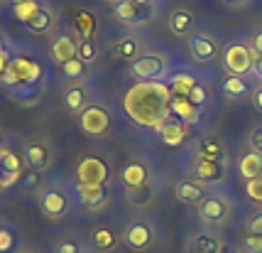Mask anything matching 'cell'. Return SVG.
I'll return each mask as SVG.
<instances>
[{"label": "cell", "instance_id": "cell-35", "mask_svg": "<svg viewBox=\"0 0 262 253\" xmlns=\"http://www.w3.org/2000/svg\"><path fill=\"white\" fill-rule=\"evenodd\" d=\"M96 57H98V47H96V42L93 40H81L79 42V59L83 62V64H91V62H96Z\"/></svg>", "mask_w": 262, "mask_h": 253}, {"label": "cell", "instance_id": "cell-25", "mask_svg": "<svg viewBox=\"0 0 262 253\" xmlns=\"http://www.w3.org/2000/svg\"><path fill=\"white\" fill-rule=\"evenodd\" d=\"M125 199L133 209H149L155 204V189L149 184L135 187V189H125Z\"/></svg>", "mask_w": 262, "mask_h": 253}, {"label": "cell", "instance_id": "cell-37", "mask_svg": "<svg viewBox=\"0 0 262 253\" xmlns=\"http://www.w3.org/2000/svg\"><path fill=\"white\" fill-rule=\"evenodd\" d=\"M189 99H191V104L194 106H206V101H208V91H206L204 84H196L194 89H191V93H189Z\"/></svg>", "mask_w": 262, "mask_h": 253}, {"label": "cell", "instance_id": "cell-43", "mask_svg": "<svg viewBox=\"0 0 262 253\" xmlns=\"http://www.w3.org/2000/svg\"><path fill=\"white\" fill-rule=\"evenodd\" d=\"M54 253H81V246L79 243H74V241H61Z\"/></svg>", "mask_w": 262, "mask_h": 253}, {"label": "cell", "instance_id": "cell-26", "mask_svg": "<svg viewBox=\"0 0 262 253\" xmlns=\"http://www.w3.org/2000/svg\"><path fill=\"white\" fill-rule=\"evenodd\" d=\"M140 49H142L140 40H135V37H120L113 47V54L118 59H125V62H135L140 57Z\"/></svg>", "mask_w": 262, "mask_h": 253}, {"label": "cell", "instance_id": "cell-21", "mask_svg": "<svg viewBox=\"0 0 262 253\" xmlns=\"http://www.w3.org/2000/svg\"><path fill=\"white\" fill-rule=\"evenodd\" d=\"M89 104H91L89 101V89L83 84H74L64 91V108L69 113H81Z\"/></svg>", "mask_w": 262, "mask_h": 253}, {"label": "cell", "instance_id": "cell-22", "mask_svg": "<svg viewBox=\"0 0 262 253\" xmlns=\"http://www.w3.org/2000/svg\"><path fill=\"white\" fill-rule=\"evenodd\" d=\"M238 174L245 180V182H250L255 177H262V155L260 152H245V155H240L238 160Z\"/></svg>", "mask_w": 262, "mask_h": 253}, {"label": "cell", "instance_id": "cell-33", "mask_svg": "<svg viewBox=\"0 0 262 253\" xmlns=\"http://www.w3.org/2000/svg\"><path fill=\"white\" fill-rule=\"evenodd\" d=\"M42 8H45V5H42L39 0H25L23 5H17V8H12V12H15V17H17L20 23H23V25H27V23H30V20H32V17H34V15H37V12L42 10Z\"/></svg>", "mask_w": 262, "mask_h": 253}, {"label": "cell", "instance_id": "cell-39", "mask_svg": "<svg viewBox=\"0 0 262 253\" xmlns=\"http://www.w3.org/2000/svg\"><path fill=\"white\" fill-rule=\"evenodd\" d=\"M243 246L248 248L250 253H262V236H255V233H248Z\"/></svg>", "mask_w": 262, "mask_h": 253}, {"label": "cell", "instance_id": "cell-9", "mask_svg": "<svg viewBox=\"0 0 262 253\" xmlns=\"http://www.w3.org/2000/svg\"><path fill=\"white\" fill-rule=\"evenodd\" d=\"M189 52L199 64H213L221 57V45L206 32H194L189 37Z\"/></svg>", "mask_w": 262, "mask_h": 253}, {"label": "cell", "instance_id": "cell-6", "mask_svg": "<svg viewBox=\"0 0 262 253\" xmlns=\"http://www.w3.org/2000/svg\"><path fill=\"white\" fill-rule=\"evenodd\" d=\"M230 214H233V202L226 194L208 192L206 199L199 204V219L206 226H223L230 219Z\"/></svg>", "mask_w": 262, "mask_h": 253}, {"label": "cell", "instance_id": "cell-1", "mask_svg": "<svg viewBox=\"0 0 262 253\" xmlns=\"http://www.w3.org/2000/svg\"><path fill=\"white\" fill-rule=\"evenodd\" d=\"M123 111L137 128L160 130L171 118V91L162 81H137L123 96Z\"/></svg>", "mask_w": 262, "mask_h": 253}, {"label": "cell", "instance_id": "cell-5", "mask_svg": "<svg viewBox=\"0 0 262 253\" xmlns=\"http://www.w3.org/2000/svg\"><path fill=\"white\" fill-rule=\"evenodd\" d=\"M120 239H123L125 248H130V251H135V253H145L157 243V231H155V226L149 221L135 219V221H130L125 226Z\"/></svg>", "mask_w": 262, "mask_h": 253}, {"label": "cell", "instance_id": "cell-56", "mask_svg": "<svg viewBox=\"0 0 262 253\" xmlns=\"http://www.w3.org/2000/svg\"><path fill=\"white\" fill-rule=\"evenodd\" d=\"M0 145H3V135H0Z\"/></svg>", "mask_w": 262, "mask_h": 253}, {"label": "cell", "instance_id": "cell-55", "mask_svg": "<svg viewBox=\"0 0 262 253\" xmlns=\"http://www.w3.org/2000/svg\"><path fill=\"white\" fill-rule=\"evenodd\" d=\"M0 49H5V47H3V40H0Z\"/></svg>", "mask_w": 262, "mask_h": 253}, {"label": "cell", "instance_id": "cell-8", "mask_svg": "<svg viewBox=\"0 0 262 253\" xmlns=\"http://www.w3.org/2000/svg\"><path fill=\"white\" fill-rule=\"evenodd\" d=\"M257 54L250 49V45H228L223 52V69L230 76H248L252 74Z\"/></svg>", "mask_w": 262, "mask_h": 253}, {"label": "cell", "instance_id": "cell-50", "mask_svg": "<svg viewBox=\"0 0 262 253\" xmlns=\"http://www.w3.org/2000/svg\"><path fill=\"white\" fill-rule=\"evenodd\" d=\"M0 189H5V177H3V170H0Z\"/></svg>", "mask_w": 262, "mask_h": 253}, {"label": "cell", "instance_id": "cell-11", "mask_svg": "<svg viewBox=\"0 0 262 253\" xmlns=\"http://www.w3.org/2000/svg\"><path fill=\"white\" fill-rule=\"evenodd\" d=\"M76 197H79V204L89 211H101L108 199H111V192H108V184H76Z\"/></svg>", "mask_w": 262, "mask_h": 253}, {"label": "cell", "instance_id": "cell-3", "mask_svg": "<svg viewBox=\"0 0 262 253\" xmlns=\"http://www.w3.org/2000/svg\"><path fill=\"white\" fill-rule=\"evenodd\" d=\"M111 126H113V115H111V111L103 104H89L79 113V128L86 135H91V138L108 135Z\"/></svg>", "mask_w": 262, "mask_h": 253}, {"label": "cell", "instance_id": "cell-29", "mask_svg": "<svg viewBox=\"0 0 262 253\" xmlns=\"http://www.w3.org/2000/svg\"><path fill=\"white\" fill-rule=\"evenodd\" d=\"M196 84H199V81H196L191 74H186V71H177V74H171L169 79H167L169 91L171 93H184V96H189Z\"/></svg>", "mask_w": 262, "mask_h": 253}, {"label": "cell", "instance_id": "cell-34", "mask_svg": "<svg viewBox=\"0 0 262 253\" xmlns=\"http://www.w3.org/2000/svg\"><path fill=\"white\" fill-rule=\"evenodd\" d=\"M61 74H64L67 79L79 81V79H83V76H86V64L76 57V59H71V62H67V64H61Z\"/></svg>", "mask_w": 262, "mask_h": 253}, {"label": "cell", "instance_id": "cell-18", "mask_svg": "<svg viewBox=\"0 0 262 253\" xmlns=\"http://www.w3.org/2000/svg\"><path fill=\"white\" fill-rule=\"evenodd\" d=\"M226 243L218 233H211V231H201V233H194L191 241L186 246L189 253H223Z\"/></svg>", "mask_w": 262, "mask_h": 253}, {"label": "cell", "instance_id": "cell-51", "mask_svg": "<svg viewBox=\"0 0 262 253\" xmlns=\"http://www.w3.org/2000/svg\"><path fill=\"white\" fill-rule=\"evenodd\" d=\"M133 3H137V5H147V3H152V0H133Z\"/></svg>", "mask_w": 262, "mask_h": 253}, {"label": "cell", "instance_id": "cell-2", "mask_svg": "<svg viewBox=\"0 0 262 253\" xmlns=\"http://www.w3.org/2000/svg\"><path fill=\"white\" fill-rule=\"evenodd\" d=\"M130 76L135 81H164L169 76V62L167 57H162V54H155V52H149V54H140V57L130 64Z\"/></svg>", "mask_w": 262, "mask_h": 253}, {"label": "cell", "instance_id": "cell-4", "mask_svg": "<svg viewBox=\"0 0 262 253\" xmlns=\"http://www.w3.org/2000/svg\"><path fill=\"white\" fill-rule=\"evenodd\" d=\"M111 174H113L111 165L96 152L81 155L79 165H76V180H79L76 184H108Z\"/></svg>", "mask_w": 262, "mask_h": 253}, {"label": "cell", "instance_id": "cell-49", "mask_svg": "<svg viewBox=\"0 0 262 253\" xmlns=\"http://www.w3.org/2000/svg\"><path fill=\"white\" fill-rule=\"evenodd\" d=\"M223 253H243L240 248H223Z\"/></svg>", "mask_w": 262, "mask_h": 253}, {"label": "cell", "instance_id": "cell-19", "mask_svg": "<svg viewBox=\"0 0 262 253\" xmlns=\"http://www.w3.org/2000/svg\"><path fill=\"white\" fill-rule=\"evenodd\" d=\"M49 162H52V155H49L47 145H42V143H27L25 145V165L30 170L42 172V170L49 167Z\"/></svg>", "mask_w": 262, "mask_h": 253}, {"label": "cell", "instance_id": "cell-54", "mask_svg": "<svg viewBox=\"0 0 262 253\" xmlns=\"http://www.w3.org/2000/svg\"><path fill=\"white\" fill-rule=\"evenodd\" d=\"M23 253H39V251H23Z\"/></svg>", "mask_w": 262, "mask_h": 253}, {"label": "cell", "instance_id": "cell-57", "mask_svg": "<svg viewBox=\"0 0 262 253\" xmlns=\"http://www.w3.org/2000/svg\"><path fill=\"white\" fill-rule=\"evenodd\" d=\"M0 3H3V0H0Z\"/></svg>", "mask_w": 262, "mask_h": 253}, {"label": "cell", "instance_id": "cell-36", "mask_svg": "<svg viewBox=\"0 0 262 253\" xmlns=\"http://www.w3.org/2000/svg\"><path fill=\"white\" fill-rule=\"evenodd\" d=\"M245 192H248L252 204L262 207V177H255L250 182H245Z\"/></svg>", "mask_w": 262, "mask_h": 253}, {"label": "cell", "instance_id": "cell-23", "mask_svg": "<svg viewBox=\"0 0 262 253\" xmlns=\"http://www.w3.org/2000/svg\"><path fill=\"white\" fill-rule=\"evenodd\" d=\"M191 30H194V15L186 8H179L169 15V32L174 37H191Z\"/></svg>", "mask_w": 262, "mask_h": 253}, {"label": "cell", "instance_id": "cell-41", "mask_svg": "<svg viewBox=\"0 0 262 253\" xmlns=\"http://www.w3.org/2000/svg\"><path fill=\"white\" fill-rule=\"evenodd\" d=\"M248 143H250V150H255V152H260V155H262V126L252 130Z\"/></svg>", "mask_w": 262, "mask_h": 253}, {"label": "cell", "instance_id": "cell-24", "mask_svg": "<svg viewBox=\"0 0 262 253\" xmlns=\"http://www.w3.org/2000/svg\"><path fill=\"white\" fill-rule=\"evenodd\" d=\"M196 158L201 160H216V162H226V148L221 140L213 138H204L196 143Z\"/></svg>", "mask_w": 262, "mask_h": 253}, {"label": "cell", "instance_id": "cell-15", "mask_svg": "<svg viewBox=\"0 0 262 253\" xmlns=\"http://www.w3.org/2000/svg\"><path fill=\"white\" fill-rule=\"evenodd\" d=\"M191 172H194V177L199 182L218 184V182H223V177H226V165L216 160H201V158H196L194 165H191Z\"/></svg>", "mask_w": 262, "mask_h": 253}, {"label": "cell", "instance_id": "cell-44", "mask_svg": "<svg viewBox=\"0 0 262 253\" xmlns=\"http://www.w3.org/2000/svg\"><path fill=\"white\" fill-rule=\"evenodd\" d=\"M250 49L257 54V57H262V30H257L255 35H252V42H250Z\"/></svg>", "mask_w": 262, "mask_h": 253}, {"label": "cell", "instance_id": "cell-53", "mask_svg": "<svg viewBox=\"0 0 262 253\" xmlns=\"http://www.w3.org/2000/svg\"><path fill=\"white\" fill-rule=\"evenodd\" d=\"M105 3H111V5H118V3H123V0H105Z\"/></svg>", "mask_w": 262, "mask_h": 253}, {"label": "cell", "instance_id": "cell-27", "mask_svg": "<svg viewBox=\"0 0 262 253\" xmlns=\"http://www.w3.org/2000/svg\"><path fill=\"white\" fill-rule=\"evenodd\" d=\"M25 27H27L32 35H49V32L54 30V15L47 10V8H42V10L37 12Z\"/></svg>", "mask_w": 262, "mask_h": 253}, {"label": "cell", "instance_id": "cell-20", "mask_svg": "<svg viewBox=\"0 0 262 253\" xmlns=\"http://www.w3.org/2000/svg\"><path fill=\"white\" fill-rule=\"evenodd\" d=\"M123 241L118 233H115L111 226H105V224H101V226H96V229H91V246L96 248V251L101 253H111L115 251V246Z\"/></svg>", "mask_w": 262, "mask_h": 253}, {"label": "cell", "instance_id": "cell-28", "mask_svg": "<svg viewBox=\"0 0 262 253\" xmlns=\"http://www.w3.org/2000/svg\"><path fill=\"white\" fill-rule=\"evenodd\" d=\"M221 89L223 93L228 96V99H245L248 93H250V84L245 81V76H226L223 84H221Z\"/></svg>", "mask_w": 262, "mask_h": 253}, {"label": "cell", "instance_id": "cell-14", "mask_svg": "<svg viewBox=\"0 0 262 253\" xmlns=\"http://www.w3.org/2000/svg\"><path fill=\"white\" fill-rule=\"evenodd\" d=\"M118 177H120V182H123L125 189L145 187V184H149V167L142 160H130L123 165V170H120Z\"/></svg>", "mask_w": 262, "mask_h": 253}, {"label": "cell", "instance_id": "cell-17", "mask_svg": "<svg viewBox=\"0 0 262 253\" xmlns=\"http://www.w3.org/2000/svg\"><path fill=\"white\" fill-rule=\"evenodd\" d=\"M171 115H174V118H179L182 123H186V126L191 128V126L199 123L201 108L191 104V99H189V96H184V93H171Z\"/></svg>", "mask_w": 262, "mask_h": 253}, {"label": "cell", "instance_id": "cell-16", "mask_svg": "<svg viewBox=\"0 0 262 253\" xmlns=\"http://www.w3.org/2000/svg\"><path fill=\"white\" fill-rule=\"evenodd\" d=\"M49 57L54 59L57 64H67V62L79 57V42H74L71 35L61 32V35H57L52 40V45H49Z\"/></svg>", "mask_w": 262, "mask_h": 253}, {"label": "cell", "instance_id": "cell-10", "mask_svg": "<svg viewBox=\"0 0 262 253\" xmlns=\"http://www.w3.org/2000/svg\"><path fill=\"white\" fill-rule=\"evenodd\" d=\"M39 209H42V214L49 219H64L69 214V197L61 192V189H42L39 192Z\"/></svg>", "mask_w": 262, "mask_h": 253}, {"label": "cell", "instance_id": "cell-13", "mask_svg": "<svg viewBox=\"0 0 262 253\" xmlns=\"http://www.w3.org/2000/svg\"><path fill=\"white\" fill-rule=\"evenodd\" d=\"M189 130H191V128L186 126V123H182L179 118H174V115H171L169 121L157 130V138H160V143H164L167 148H179V145L186 143Z\"/></svg>", "mask_w": 262, "mask_h": 253}, {"label": "cell", "instance_id": "cell-40", "mask_svg": "<svg viewBox=\"0 0 262 253\" xmlns=\"http://www.w3.org/2000/svg\"><path fill=\"white\" fill-rule=\"evenodd\" d=\"M248 233L262 236V211L260 214H252V217L248 219Z\"/></svg>", "mask_w": 262, "mask_h": 253}, {"label": "cell", "instance_id": "cell-42", "mask_svg": "<svg viewBox=\"0 0 262 253\" xmlns=\"http://www.w3.org/2000/svg\"><path fill=\"white\" fill-rule=\"evenodd\" d=\"M250 101H252V108H255L257 113H262V84H260V86H255V89H252Z\"/></svg>", "mask_w": 262, "mask_h": 253}, {"label": "cell", "instance_id": "cell-30", "mask_svg": "<svg viewBox=\"0 0 262 253\" xmlns=\"http://www.w3.org/2000/svg\"><path fill=\"white\" fill-rule=\"evenodd\" d=\"M74 27L81 35V40H93V32H96V15L91 10H79L76 12V20H74Z\"/></svg>", "mask_w": 262, "mask_h": 253}, {"label": "cell", "instance_id": "cell-46", "mask_svg": "<svg viewBox=\"0 0 262 253\" xmlns=\"http://www.w3.org/2000/svg\"><path fill=\"white\" fill-rule=\"evenodd\" d=\"M252 76L262 81V57L255 59V67H252Z\"/></svg>", "mask_w": 262, "mask_h": 253}, {"label": "cell", "instance_id": "cell-48", "mask_svg": "<svg viewBox=\"0 0 262 253\" xmlns=\"http://www.w3.org/2000/svg\"><path fill=\"white\" fill-rule=\"evenodd\" d=\"M8 3H10V5H12V8H17V5H23V3H25V0H8Z\"/></svg>", "mask_w": 262, "mask_h": 253}, {"label": "cell", "instance_id": "cell-12", "mask_svg": "<svg viewBox=\"0 0 262 253\" xmlns=\"http://www.w3.org/2000/svg\"><path fill=\"white\" fill-rule=\"evenodd\" d=\"M208 194V189H206L204 182H199L196 177H189V180H182V182L174 187V197H177V202H182L186 207H199L201 202L206 199Z\"/></svg>", "mask_w": 262, "mask_h": 253}, {"label": "cell", "instance_id": "cell-47", "mask_svg": "<svg viewBox=\"0 0 262 253\" xmlns=\"http://www.w3.org/2000/svg\"><path fill=\"white\" fill-rule=\"evenodd\" d=\"M34 180H37V172H34V170H30V174L25 177V184H30V187H32Z\"/></svg>", "mask_w": 262, "mask_h": 253}, {"label": "cell", "instance_id": "cell-31", "mask_svg": "<svg viewBox=\"0 0 262 253\" xmlns=\"http://www.w3.org/2000/svg\"><path fill=\"white\" fill-rule=\"evenodd\" d=\"M140 12H142V5H137V3H133V0H123V3L115 5L113 15H115L118 23H137Z\"/></svg>", "mask_w": 262, "mask_h": 253}, {"label": "cell", "instance_id": "cell-52", "mask_svg": "<svg viewBox=\"0 0 262 253\" xmlns=\"http://www.w3.org/2000/svg\"><path fill=\"white\" fill-rule=\"evenodd\" d=\"M223 3H228V5H238V3H243V0H223Z\"/></svg>", "mask_w": 262, "mask_h": 253}, {"label": "cell", "instance_id": "cell-45", "mask_svg": "<svg viewBox=\"0 0 262 253\" xmlns=\"http://www.w3.org/2000/svg\"><path fill=\"white\" fill-rule=\"evenodd\" d=\"M8 67H10V57H8V52H5V49H0V79L5 76Z\"/></svg>", "mask_w": 262, "mask_h": 253}, {"label": "cell", "instance_id": "cell-7", "mask_svg": "<svg viewBox=\"0 0 262 253\" xmlns=\"http://www.w3.org/2000/svg\"><path fill=\"white\" fill-rule=\"evenodd\" d=\"M39 79H42L39 62L27 59V57L10 59V67H8L5 76H3V81H5L8 86H32V84H37Z\"/></svg>", "mask_w": 262, "mask_h": 253}, {"label": "cell", "instance_id": "cell-32", "mask_svg": "<svg viewBox=\"0 0 262 253\" xmlns=\"http://www.w3.org/2000/svg\"><path fill=\"white\" fill-rule=\"evenodd\" d=\"M0 170L3 174H23V160L12 150H0Z\"/></svg>", "mask_w": 262, "mask_h": 253}, {"label": "cell", "instance_id": "cell-38", "mask_svg": "<svg viewBox=\"0 0 262 253\" xmlns=\"http://www.w3.org/2000/svg\"><path fill=\"white\" fill-rule=\"evenodd\" d=\"M12 246H15V236H12V231L0 229V253L12 251Z\"/></svg>", "mask_w": 262, "mask_h": 253}]
</instances>
